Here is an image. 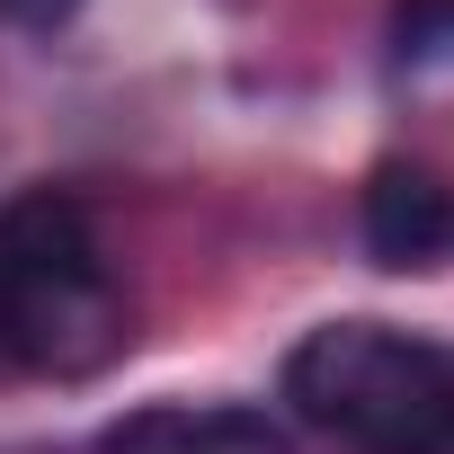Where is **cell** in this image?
I'll list each match as a JSON object with an SVG mask.
<instances>
[{
	"mask_svg": "<svg viewBox=\"0 0 454 454\" xmlns=\"http://www.w3.org/2000/svg\"><path fill=\"white\" fill-rule=\"evenodd\" d=\"M134 339L125 286L98 259L81 196L36 187L0 214V348L10 374H98Z\"/></svg>",
	"mask_w": 454,
	"mask_h": 454,
	"instance_id": "1",
	"label": "cell"
},
{
	"mask_svg": "<svg viewBox=\"0 0 454 454\" xmlns=\"http://www.w3.org/2000/svg\"><path fill=\"white\" fill-rule=\"evenodd\" d=\"M286 401L356 454H454V348L392 321H330L286 356Z\"/></svg>",
	"mask_w": 454,
	"mask_h": 454,
	"instance_id": "2",
	"label": "cell"
},
{
	"mask_svg": "<svg viewBox=\"0 0 454 454\" xmlns=\"http://www.w3.org/2000/svg\"><path fill=\"white\" fill-rule=\"evenodd\" d=\"M356 232H365L374 268H401V277L454 268V169H436V160H383L365 178V196H356Z\"/></svg>",
	"mask_w": 454,
	"mask_h": 454,
	"instance_id": "3",
	"label": "cell"
},
{
	"mask_svg": "<svg viewBox=\"0 0 454 454\" xmlns=\"http://www.w3.org/2000/svg\"><path fill=\"white\" fill-rule=\"evenodd\" d=\"M98 454H286V427L250 401H169V410H134L125 427H107Z\"/></svg>",
	"mask_w": 454,
	"mask_h": 454,
	"instance_id": "4",
	"label": "cell"
},
{
	"mask_svg": "<svg viewBox=\"0 0 454 454\" xmlns=\"http://www.w3.org/2000/svg\"><path fill=\"white\" fill-rule=\"evenodd\" d=\"M392 54H401V72H454V0H401Z\"/></svg>",
	"mask_w": 454,
	"mask_h": 454,
	"instance_id": "5",
	"label": "cell"
},
{
	"mask_svg": "<svg viewBox=\"0 0 454 454\" xmlns=\"http://www.w3.org/2000/svg\"><path fill=\"white\" fill-rule=\"evenodd\" d=\"M72 10H81V0H0V19H27V27H54Z\"/></svg>",
	"mask_w": 454,
	"mask_h": 454,
	"instance_id": "6",
	"label": "cell"
},
{
	"mask_svg": "<svg viewBox=\"0 0 454 454\" xmlns=\"http://www.w3.org/2000/svg\"><path fill=\"white\" fill-rule=\"evenodd\" d=\"M0 374H10V348H0Z\"/></svg>",
	"mask_w": 454,
	"mask_h": 454,
	"instance_id": "7",
	"label": "cell"
}]
</instances>
